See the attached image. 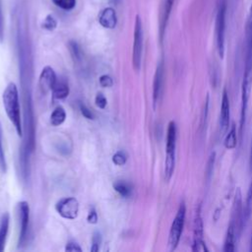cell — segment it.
<instances>
[{
    "mask_svg": "<svg viewBox=\"0 0 252 252\" xmlns=\"http://www.w3.org/2000/svg\"><path fill=\"white\" fill-rule=\"evenodd\" d=\"M2 102L5 109V112L13 124L16 133L19 137H23V126L21 118V109H20V100H19V92L15 83L10 82L3 94H2Z\"/></svg>",
    "mask_w": 252,
    "mask_h": 252,
    "instance_id": "6da1fadb",
    "label": "cell"
},
{
    "mask_svg": "<svg viewBox=\"0 0 252 252\" xmlns=\"http://www.w3.org/2000/svg\"><path fill=\"white\" fill-rule=\"evenodd\" d=\"M176 136L177 129L174 121H170L167 126L165 139V159H164V180L168 182L174 172L175 156H176Z\"/></svg>",
    "mask_w": 252,
    "mask_h": 252,
    "instance_id": "7a4b0ae2",
    "label": "cell"
},
{
    "mask_svg": "<svg viewBox=\"0 0 252 252\" xmlns=\"http://www.w3.org/2000/svg\"><path fill=\"white\" fill-rule=\"evenodd\" d=\"M225 15H226V1L219 0L216 14V44L219 56L223 58L224 55V38H225Z\"/></svg>",
    "mask_w": 252,
    "mask_h": 252,
    "instance_id": "3957f363",
    "label": "cell"
},
{
    "mask_svg": "<svg viewBox=\"0 0 252 252\" xmlns=\"http://www.w3.org/2000/svg\"><path fill=\"white\" fill-rule=\"evenodd\" d=\"M185 216H186V206L184 202H181L179 204L178 210L176 212V215L172 220L169 233H168V240L167 245L169 251H174L176 247L178 246V243L180 241L183 227L185 223Z\"/></svg>",
    "mask_w": 252,
    "mask_h": 252,
    "instance_id": "277c9868",
    "label": "cell"
},
{
    "mask_svg": "<svg viewBox=\"0 0 252 252\" xmlns=\"http://www.w3.org/2000/svg\"><path fill=\"white\" fill-rule=\"evenodd\" d=\"M251 86H252V70L244 68L242 82H241V106H240V123H239V134L241 139L243 137V130L246 122V112H247L248 100L250 96Z\"/></svg>",
    "mask_w": 252,
    "mask_h": 252,
    "instance_id": "5b68a950",
    "label": "cell"
},
{
    "mask_svg": "<svg viewBox=\"0 0 252 252\" xmlns=\"http://www.w3.org/2000/svg\"><path fill=\"white\" fill-rule=\"evenodd\" d=\"M143 42H144L143 25H142L140 16L137 15L136 19H135L133 53H132V62H133V68L135 71H139L141 68L142 54H143Z\"/></svg>",
    "mask_w": 252,
    "mask_h": 252,
    "instance_id": "8992f818",
    "label": "cell"
},
{
    "mask_svg": "<svg viewBox=\"0 0 252 252\" xmlns=\"http://www.w3.org/2000/svg\"><path fill=\"white\" fill-rule=\"evenodd\" d=\"M193 243H192V251L196 252H208L209 249L204 241V226L201 217V207L198 206L194 215L193 221Z\"/></svg>",
    "mask_w": 252,
    "mask_h": 252,
    "instance_id": "52a82bcc",
    "label": "cell"
},
{
    "mask_svg": "<svg viewBox=\"0 0 252 252\" xmlns=\"http://www.w3.org/2000/svg\"><path fill=\"white\" fill-rule=\"evenodd\" d=\"M55 210L63 219L75 220L79 215V202L74 197H65L55 204Z\"/></svg>",
    "mask_w": 252,
    "mask_h": 252,
    "instance_id": "ba28073f",
    "label": "cell"
},
{
    "mask_svg": "<svg viewBox=\"0 0 252 252\" xmlns=\"http://www.w3.org/2000/svg\"><path fill=\"white\" fill-rule=\"evenodd\" d=\"M19 218H20V233H19V246H23L26 243L29 222H30V206L27 201H21L18 204Z\"/></svg>",
    "mask_w": 252,
    "mask_h": 252,
    "instance_id": "9c48e42d",
    "label": "cell"
},
{
    "mask_svg": "<svg viewBox=\"0 0 252 252\" xmlns=\"http://www.w3.org/2000/svg\"><path fill=\"white\" fill-rule=\"evenodd\" d=\"M163 83H164V65H163V61L160 60L157 66L155 76H154V82H153V104L155 109L162 95Z\"/></svg>",
    "mask_w": 252,
    "mask_h": 252,
    "instance_id": "30bf717a",
    "label": "cell"
},
{
    "mask_svg": "<svg viewBox=\"0 0 252 252\" xmlns=\"http://www.w3.org/2000/svg\"><path fill=\"white\" fill-rule=\"evenodd\" d=\"M56 82H57V78L53 68L50 66L43 67L38 78V87L40 92L43 94H45L48 92L52 91Z\"/></svg>",
    "mask_w": 252,
    "mask_h": 252,
    "instance_id": "8fae6325",
    "label": "cell"
},
{
    "mask_svg": "<svg viewBox=\"0 0 252 252\" xmlns=\"http://www.w3.org/2000/svg\"><path fill=\"white\" fill-rule=\"evenodd\" d=\"M174 1L175 0H161L160 1L159 14H158V34H159L160 42L163 39L164 32L166 30V26L168 23V19H169Z\"/></svg>",
    "mask_w": 252,
    "mask_h": 252,
    "instance_id": "7c38bea8",
    "label": "cell"
},
{
    "mask_svg": "<svg viewBox=\"0 0 252 252\" xmlns=\"http://www.w3.org/2000/svg\"><path fill=\"white\" fill-rule=\"evenodd\" d=\"M230 120V104L227 91L224 89L221 96L220 112V130L221 134H224L229 127Z\"/></svg>",
    "mask_w": 252,
    "mask_h": 252,
    "instance_id": "4fadbf2b",
    "label": "cell"
},
{
    "mask_svg": "<svg viewBox=\"0 0 252 252\" xmlns=\"http://www.w3.org/2000/svg\"><path fill=\"white\" fill-rule=\"evenodd\" d=\"M98 22L103 28L113 29L117 22L115 11L112 8L103 9L98 16Z\"/></svg>",
    "mask_w": 252,
    "mask_h": 252,
    "instance_id": "5bb4252c",
    "label": "cell"
},
{
    "mask_svg": "<svg viewBox=\"0 0 252 252\" xmlns=\"http://www.w3.org/2000/svg\"><path fill=\"white\" fill-rule=\"evenodd\" d=\"M9 221H10L9 214L8 213L3 214L0 220V252H2L5 249V243L8 235V230H9Z\"/></svg>",
    "mask_w": 252,
    "mask_h": 252,
    "instance_id": "9a60e30c",
    "label": "cell"
},
{
    "mask_svg": "<svg viewBox=\"0 0 252 252\" xmlns=\"http://www.w3.org/2000/svg\"><path fill=\"white\" fill-rule=\"evenodd\" d=\"M51 92L54 99H63L69 95L70 91H69L68 84L63 80H60L56 82Z\"/></svg>",
    "mask_w": 252,
    "mask_h": 252,
    "instance_id": "2e32d148",
    "label": "cell"
},
{
    "mask_svg": "<svg viewBox=\"0 0 252 252\" xmlns=\"http://www.w3.org/2000/svg\"><path fill=\"white\" fill-rule=\"evenodd\" d=\"M237 145V137H236V127L235 124L232 123L230 125V128L228 132L225 135L224 141H223V146L227 150H232L236 148Z\"/></svg>",
    "mask_w": 252,
    "mask_h": 252,
    "instance_id": "e0dca14e",
    "label": "cell"
},
{
    "mask_svg": "<svg viewBox=\"0 0 252 252\" xmlns=\"http://www.w3.org/2000/svg\"><path fill=\"white\" fill-rule=\"evenodd\" d=\"M66 120V111L61 106L58 105L50 114V123L52 126H59Z\"/></svg>",
    "mask_w": 252,
    "mask_h": 252,
    "instance_id": "ac0fdd59",
    "label": "cell"
},
{
    "mask_svg": "<svg viewBox=\"0 0 252 252\" xmlns=\"http://www.w3.org/2000/svg\"><path fill=\"white\" fill-rule=\"evenodd\" d=\"M251 212H252V179H251V182L249 184L245 204L243 206V222H244V225L246 224V222H247V220H248V219L251 215Z\"/></svg>",
    "mask_w": 252,
    "mask_h": 252,
    "instance_id": "d6986e66",
    "label": "cell"
},
{
    "mask_svg": "<svg viewBox=\"0 0 252 252\" xmlns=\"http://www.w3.org/2000/svg\"><path fill=\"white\" fill-rule=\"evenodd\" d=\"M113 188L119 195H121L124 198L129 197L132 192L131 186L124 181H116L115 183H113Z\"/></svg>",
    "mask_w": 252,
    "mask_h": 252,
    "instance_id": "ffe728a7",
    "label": "cell"
},
{
    "mask_svg": "<svg viewBox=\"0 0 252 252\" xmlns=\"http://www.w3.org/2000/svg\"><path fill=\"white\" fill-rule=\"evenodd\" d=\"M0 169L4 173L7 171V161H6L5 152L3 148V131H2L1 122H0Z\"/></svg>",
    "mask_w": 252,
    "mask_h": 252,
    "instance_id": "44dd1931",
    "label": "cell"
},
{
    "mask_svg": "<svg viewBox=\"0 0 252 252\" xmlns=\"http://www.w3.org/2000/svg\"><path fill=\"white\" fill-rule=\"evenodd\" d=\"M215 160H216V153L213 152V153H211V155L209 157V159L207 161V165H206V168H205V177H206L207 181H209L212 177Z\"/></svg>",
    "mask_w": 252,
    "mask_h": 252,
    "instance_id": "7402d4cb",
    "label": "cell"
},
{
    "mask_svg": "<svg viewBox=\"0 0 252 252\" xmlns=\"http://www.w3.org/2000/svg\"><path fill=\"white\" fill-rule=\"evenodd\" d=\"M69 50H70V53L72 55V57L74 58L75 61H79L81 60L82 58V52H81V48L79 46V44L76 42V41H70L69 44Z\"/></svg>",
    "mask_w": 252,
    "mask_h": 252,
    "instance_id": "603a6c76",
    "label": "cell"
},
{
    "mask_svg": "<svg viewBox=\"0 0 252 252\" xmlns=\"http://www.w3.org/2000/svg\"><path fill=\"white\" fill-rule=\"evenodd\" d=\"M208 112H209V94H207L206 99L204 101V105L202 108L201 112V118H200V129H204L207 123V117H208Z\"/></svg>",
    "mask_w": 252,
    "mask_h": 252,
    "instance_id": "cb8c5ba5",
    "label": "cell"
},
{
    "mask_svg": "<svg viewBox=\"0 0 252 252\" xmlns=\"http://www.w3.org/2000/svg\"><path fill=\"white\" fill-rule=\"evenodd\" d=\"M127 160V156L123 151H117L113 156H112V162L116 165H123L125 164Z\"/></svg>",
    "mask_w": 252,
    "mask_h": 252,
    "instance_id": "d4e9b609",
    "label": "cell"
},
{
    "mask_svg": "<svg viewBox=\"0 0 252 252\" xmlns=\"http://www.w3.org/2000/svg\"><path fill=\"white\" fill-rule=\"evenodd\" d=\"M53 3L64 9V10H72L76 5V0H52Z\"/></svg>",
    "mask_w": 252,
    "mask_h": 252,
    "instance_id": "484cf974",
    "label": "cell"
},
{
    "mask_svg": "<svg viewBox=\"0 0 252 252\" xmlns=\"http://www.w3.org/2000/svg\"><path fill=\"white\" fill-rule=\"evenodd\" d=\"M101 244V235L98 231H94L93 234L92 238V246H91V251L92 252H97L99 250Z\"/></svg>",
    "mask_w": 252,
    "mask_h": 252,
    "instance_id": "4316f807",
    "label": "cell"
},
{
    "mask_svg": "<svg viewBox=\"0 0 252 252\" xmlns=\"http://www.w3.org/2000/svg\"><path fill=\"white\" fill-rule=\"evenodd\" d=\"M56 26H57L56 20L51 15L46 16V18L44 19V21L42 23V28L47 31H53L56 28Z\"/></svg>",
    "mask_w": 252,
    "mask_h": 252,
    "instance_id": "83f0119b",
    "label": "cell"
},
{
    "mask_svg": "<svg viewBox=\"0 0 252 252\" xmlns=\"http://www.w3.org/2000/svg\"><path fill=\"white\" fill-rule=\"evenodd\" d=\"M94 102H95V105H96L98 108L103 109V108H105V106H106V104H107V99L105 98V96H104L102 94L98 93V94L95 95V97H94Z\"/></svg>",
    "mask_w": 252,
    "mask_h": 252,
    "instance_id": "f1b7e54d",
    "label": "cell"
},
{
    "mask_svg": "<svg viewBox=\"0 0 252 252\" xmlns=\"http://www.w3.org/2000/svg\"><path fill=\"white\" fill-rule=\"evenodd\" d=\"M99 85L103 88H109L113 85V80L109 75H101L99 77Z\"/></svg>",
    "mask_w": 252,
    "mask_h": 252,
    "instance_id": "f546056e",
    "label": "cell"
},
{
    "mask_svg": "<svg viewBox=\"0 0 252 252\" xmlns=\"http://www.w3.org/2000/svg\"><path fill=\"white\" fill-rule=\"evenodd\" d=\"M65 251L66 252H82V248L80 247V245L75 242V241H69L66 246H65Z\"/></svg>",
    "mask_w": 252,
    "mask_h": 252,
    "instance_id": "4dcf8cb0",
    "label": "cell"
},
{
    "mask_svg": "<svg viewBox=\"0 0 252 252\" xmlns=\"http://www.w3.org/2000/svg\"><path fill=\"white\" fill-rule=\"evenodd\" d=\"M79 107H80V111L82 113V115L87 118V119H94V114L93 112L84 104V103H80L79 104Z\"/></svg>",
    "mask_w": 252,
    "mask_h": 252,
    "instance_id": "1f68e13d",
    "label": "cell"
},
{
    "mask_svg": "<svg viewBox=\"0 0 252 252\" xmlns=\"http://www.w3.org/2000/svg\"><path fill=\"white\" fill-rule=\"evenodd\" d=\"M97 213L95 211L94 208H92L88 214V217H87V220L89 223H92V224H95L97 222Z\"/></svg>",
    "mask_w": 252,
    "mask_h": 252,
    "instance_id": "d6a6232c",
    "label": "cell"
},
{
    "mask_svg": "<svg viewBox=\"0 0 252 252\" xmlns=\"http://www.w3.org/2000/svg\"><path fill=\"white\" fill-rule=\"evenodd\" d=\"M4 38V25H3V13H2V6L0 0V42L3 41Z\"/></svg>",
    "mask_w": 252,
    "mask_h": 252,
    "instance_id": "836d02e7",
    "label": "cell"
},
{
    "mask_svg": "<svg viewBox=\"0 0 252 252\" xmlns=\"http://www.w3.org/2000/svg\"><path fill=\"white\" fill-rule=\"evenodd\" d=\"M249 165L252 169V143H251V150H250V157H249Z\"/></svg>",
    "mask_w": 252,
    "mask_h": 252,
    "instance_id": "e575fe53",
    "label": "cell"
},
{
    "mask_svg": "<svg viewBox=\"0 0 252 252\" xmlns=\"http://www.w3.org/2000/svg\"><path fill=\"white\" fill-rule=\"evenodd\" d=\"M249 251L252 252V233H251V238H250V247H249Z\"/></svg>",
    "mask_w": 252,
    "mask_h": 252,
    "instance_id": "d590c367",
    "label": "cell"
},
{
    "mask_svg": "<svg viewBox=\"0 0 252 252\" xmlns=\"http://www.w3.org/2000/svg\"><path fill=\"white\" fill-rule=\"evenodd\" d=\"M235 1H236V0H233V2H235Z\"/></svg>",
    "mask_w": 252,
    "mask_h": 252,
    "instance_id": "8d00e7d4",
    "label": "cell"
}]
</instances>
